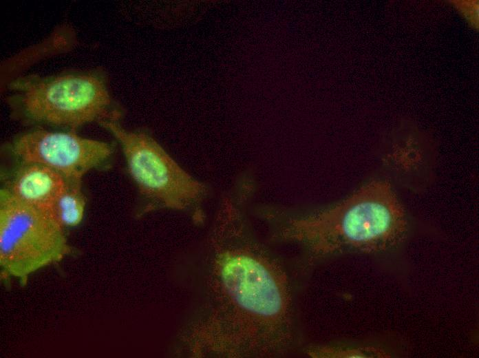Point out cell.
Segmentation results:
<instances>
[{
    "instance_id": "1",
    "label": "cell",
    "mask_w": 479,
    "mask_h": 358,
    "mask_svg": "<svg viewBox=\"0 0 479 358\" xmlns=\"http://www.w3.org/2000/svg\"><path fill=\"white\" fill-rule=\"evenodd\" d=\"M406 231L405 213L391 185L375 180L332 208L290 220L283 235L324 255L348 248L385 250L399 243Z\"/></svg>"
},
{
    "instance_id": "2",
    "label": "cell",
    "mask_w": 479,
    "mask_h": 358,
    "mask_svg": "<svg viewBox=\"0 0 479 358\" xmlns=\"http://www.w3.org/2000/svg\"><path fill=\"white\" fill-rule=\"evenodd\" d=\"M220 267L228 297L249 316L268 352L286 350L292 338V301L279 262L246 247H232L222 253Z\"/></svg>"
},
{
    "instance_id": "3",
    "label": "cell",
    "mask_w": 479,
    "mask_h": 358,
    "mask_svg": "<svg viewBox=\"0 0 479 358\" xmlns=\"http://www.w3.org/2000/svg\"><path fill=\"white\" fill-rule=\"evenodd\" d=\"M14 113L31 122L75 131L97 120H111V98L105 80L96 70L49 76H21L3 91Z\"/></svg>"
},
{
    "instance_id": "4",
    "label": "cell",
    "mask_w": 479,
    "mask_h": 358,
    "mask_svg": "<svg viewBox=\"0 0 479 358\" xmlns=\"http://www.w3.org/2000/svg\"><path fill=\"white\" fill-rule=\"evenodd\" d=\"M69 251L63 227L53 214L0 191V262L8 274L25 278L60 260Z\"/></svg>"
},
{
    "instance_id": "5",
    "label": "cell",
    "mask_w": 479,
    "mask_h": 358,
    "mask_svg": "<svg viewBox=\"0 0 479 358\" xmlns=\"http://www.w3.org/2000/svg\"><path fill=\"white\" fill-rule=\"evenodd\" d=\"M120 143L129 173L145 196L183 209L198 201L204 185L171 158L151 138L125 130L111 120L99 122Z\"/></svg>"
},
{
    "instance_id": "6",
    "label": "cell",
    "mask_w": 479,
    "mask_h": 358,
    "mask_svg": "<svg viewBox=\"0 0 479 358\" xmlns=\"http://www.w3.org/2000/svg\"><path fill=\"white\" fill-rule=\"evenodd\" d=\"M11 151L22 163L47 166L75 185H80L84 175L100 166L112 152L107 143L78 136L75 131L44 129L19 136L12 142Z\"/></svg>"
},
{
    "instance_id": "7",
    "label": "cell",
    "mask_w": 479,
    "mask_h": 358,
    "mask_svg": "<svg viewBox=\"0 0 479 358\" xmlns=\"http://www.w3.org/2000/svg\"><path fill=\"white\" fill-rule=\"evenodd\" d=\"M69 182L56 171L43 165L23 163L8 187L19 199L50 211Z\"/></svg>"
},
{
    "instance_id": "8",
    "label": "cell",
    "mask_w": 479,
    "mask_h": 358,
    "mask_svg": "<svg viewBox=\"0 0 479 358\" xmlns=\"http://www.w3.org/2000/svg\"><path fill=\"white\" fill-rule=\"evenodd\" d=\"M77 43L74 30L67 24L56 27L43 41L25 48L1 64V91L34 64L55 55L67 52Z\"/></svg>"
},
{
    "instance_id": "9",
    "label": "cell",
    "mask_w": 479,
    "mask_h": 358,
    "mask_svg": "<svg viewBox=\"0 0 479 358\" xmlns=\"http://www.w3.org/2000/svg\"><path fill=\"white\" fill-rule=\"evenodd\" d=\"M85 199L79 185L69 183L56 200L52 212L57 222L63 227H75L84 216Z\"/></svg>"
}]
</instances>
